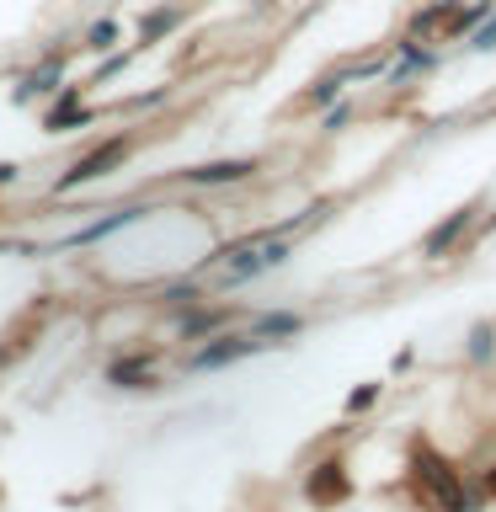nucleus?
<instances>
[{
	"label": "nucleus",
	"mask_w": 496,
	"mask_h": 512,
	"mask_svg": "<svg viewBox=\"0 0 496 512\" xmlns=\"http://www.w3.org/2000/svg\"><path fill=\"white\" fill-rule=\"evenodd\" d=\"M310 219H315V208H310V214H299V219L272 224V230L240 235L224 251L208 256L203 267H219V288H240V283L262 278V272H272V267H283L288 256H294V230H299V224H310Z\"/></svg>",
	"instance_id": "1"
},
{
	"label": "nucleus",
	"mask_w": 496,
	"mask_h": 512,
	"mask_svg": "<svg viewBox=\"0 0 496 512\" xmlns=\"http://www.w3.org/2000/svg\"><path fill=\"white\" fill-rule=\"evenodd\" d=\"M134 144H139L134 134H112L107 144H96L91 155H80V160H75V166L64 171V176H54V192L64 198V192H75V187H91V182H102V176H112V171H118L128 155H134Z\"/></svg>",
	"instance_id": "2"
},
{
	"label": "nucleus",
	"mask_w": 496,
	"mask_h": 512,
	"mask_svg": "<svg viewBox=\"0 0 496 512\" xmlns=\"http://www.w3.org/2000/svg\"><path fill=\"white\" fill-rule=\"evenodd\" d=\"M480 16H491V6H464V0H438V6H427V11L411 22V38H416V43H448V38H459L464 27H475Z\"/></svg>",
	"instance_id": "3"
},
{
	"label": "nucleus",
	"mask_w": 496,
	"mask_h": 512,
	"mask_svg": "<svg viewBox=\"0 0 496 512\" xmlns=\"http://www.w3.org/2000/svg\"><path fill=\"white\" fill-rule=\"evenodd\" d=\"M150 214H155L150 203H118L112 214L91 219V224H80L75 235H59L54 246H43V251H86V246H102V240H112L118 230H128V224H139V219H150Z\"/></svg>",
	"instance_id": "4"
},
{
	"label": "nucleus",
	"mask_w": 496,
	"mask_h": 512,
	"mask_svg": "<svg viewBox=\"0 0 496 512\" xmlns=\"http://www.w3.org/2000/svg\"><path fill=\"white\" fill-rule=\"evenodd\" d=\"M416 480H422L427 496H432L443 512H475L470 496H464V486H459V475L448 470V464L432 454V448H422V454H416Z\"/></svg>",
	"instance_id": "5"
},
{
	"label": "nucleus",
	"mask_w": 496,
	"mask_h": 512,
	"mask_svg": "<svg viewBox=\"0 0 496 512\" xmlns=\"http://www.w3.org/2000/svg\"><path fill=\"white\" fill-rule=\"evenodd\" d=\"M267 342H256V336L246 331V336H214L208 347H198L187 358V368L192 374H208V368H230V363H240V358H251V352H262Z\"/></svg>",
	"instance_id": "6"
},
{
	"label": "nucleus",
	"mask_w": 496,
	"mask_h": 512,
	"mask_svg": "<svg viewBox=\"0 0 496 512\" xmlns=\"http://www.w3.org/2000/svg\"><path fill=\"white\" fill-rule=\"evenodd\" d=\"M256 176V160L235 155V160H203V166H187L182 182L187 187H235V182H251Z\"/></svg>",
	"instance_id": "7"
},
{
	"label": "nucleus",
	"mask_w": 496,
	"mask_h": 512,
	"mask_svg": "<svg viewBox=\"0 0 496 512\" xmlns=\"http://www.w3.org/2000/svg\"><path fill=\"white\" fill-rule=\"evenodd\" d=\"M91 118H96V112L86 107V91H80V86H59V102L48 107L43 128H48V134H75V128H86Z\"/></svg>",
	"instance_id": "8"
},
{
	"label": "nucleus",
	"mask_w": 496,
	"mask_h": 512,
	"mask_svg": "<svg viewBox=\"0 0 496 512\" xmlns=\"http://www.w3.org/2000/svg\"><path fill=\"white\" fill-rule=\"evenodd\" d=\"M64 86V54H48L38 70H32L22 86H16V102H32V96H54Z\"/></svg>",
	"instance_id": "9"
},
{
	"label": "nucleus",
	"mask_w": 496,
	"mask_h": 512,
	"mask_svg": "<svg viewBox=\"0 0 496 512\" xmlns=\"http://www.w3.org/2000/svg\"><path fill=\"white\" fill-rule=\"evenodd\" d=\"M107 384H118V390H150V384H155V374H150V358H144V352L112 358V363H107Z\"/></svg>",
	"instance_id": "10"
},
{
	"label": "nucleus",
	"mask_w": 496,
	"mask_h": 512,
	"mask_svg": "<svg viewBox=\"0 0 496 512\" xmlns=\"http://www.w3.org/2000/svg\"><path fill=\"white\" fill-rule=\"evenodd\" d=\"M304 331V320L294 315V310H272V315H256L251 320V336H256V342H283V336H299Z\"/></svg>",
	"instance_id": "11"
},
{
	"label": "nucleus",
	"mask_w": 496,
	"mask_h": 512,
	"mask_svg": "<svg viewBox=\"0 0 496 512\" xmlns=\"http://www.w3.org/2000/svg\"><path fill=\"white\" fill-rule=\"evenodd\" d=\"M470 214H475V208H454V214H448V219L438 224V230H432V235L422 240V256H443V251L454 246V240H459L464 230H470Z\"/></svg>",
	"instance_id": "12"
},
{
	"label": "nucleus",
	"mask_w": 496,
	"mask_h": 512,
	"mask_svg": "<svg viewBox=\"0 0 496 512\" xmlns=\"http://www.w3.org/2000/svg\"><path fill=\"white\" fill-rule=\"evenodd\" d=\"M182 22H187V11H182V6H160V11H150V16H139V48L160 43L166 32H176Z\"/></svg>",
	"instance_id": "13"
},
{
	"label": "nucleus",
	"mask_w": 496,
	"mask_h": 512,
	"mask_svg": "<svg viewBox=\"0 0 496 512\" xmlns=\"http://www.w3.org/2000/svg\"><path fill=\"white\" fill-rule=\"evenodd\" d=\"M347 496V475H342V464H320V470L310 475V502H342Z\"/></svg>",
	"instance_id": "14"
},
{
	"label": "nucleus",
	"mask_w": 496,
	"mask_h": 512,
	"mask_svg": "<svg viewBox=\"0 0 496 512\" xmlns=\"http://www.w3.org/2000/svg\"><path fill=\"white\" fill-rule=\"evenodd\" d=\"M118 38H123L118 16H102V22L86 27V43H80V48H91V54H107V48H118Z\"/></svg>",
	"instance_id": "15"
},
{
	"label": "nucleus",
	"mask_w": 496,
	"mask_h": 512,
	"mask_svg": "<svg viewBox=\"0 0 496 512\" xmlns=\"http://www.w3.org/2000/svg\"><path fill=\"white\" fill-rule=\"evenodd\" d=\"M214 326H224V310H198V315H182V336L187 342H203Z\"/></svg>",
	"instance_id": "16"
},
{
	"label": "nucleus",
	"mask_w": 496,
	"mask_h": 512,
	"mask_svg": "<svg viewBox=\"0 0 496 512\" xmlns=\"http://www.w3.org/2000/svg\"><path fill=\"white\" fill-rule=\"evenodd\" d=\"M160 102H166V86H160V91H139L128 107H134V112H144V107H160Z\"/></svg>",
	"instance_id": "17"
},
{
	"label": "nucleus",
	"mask_w": 496,
	"mask_h": 512,
	"mask_svg": "<svg viewBox=\"0 0 496 512\" xmlns=\"http://www.w3.org/2000/svg\"><path fill=\"white\" fill-rule=\"evenodd\" d=\"M11 182H22V166H16V160H0V187H11Z\"/></svg>",
	"instance_id": "18"
},
{
	"label": "nucleus",
	"mask_w": 496,
	"mask_h": 512,
	"mask_svg": "<svg viewBox=\"0 0 496 512\" xmlns=\"http://www.w3.org/2000/svg\"><path fill=\"white\" fill-rule=\"evenodd\" d=\"M374 395H379V390H374V384H363V390H358V395H352V400H347V406H352V411H363V406H374Z\"/></svg>",
	"instance_id": "19"
},
{
	"label": "nucleus",
	"mask_w": 496,
	"mask_h": 512,
	"mask_svg": "<svg viewBox=\"0 0 496 512\" xmlns=\"http://www.w3.org/2000/svg\"><path fill=\"white\" fill-rule=\"evenodd\" d=\"M475 48H496V16H491V27L475 32Z\"/></svg>",
	"instance_id": "20"
},
{
	"label": "nucleus",
	"mask_w": 496,
	"mask_h": 512,
	"mask_svg": "<svg viewBox=\"0 0 496 512\" xmlns=\"http://www.w3.org/2000/svg\"><path fill=\"white\" fill-rule=\"evenodd\" d=\"M470 352H475V358H486V352H491V331H486V326L475 331V347H470Z\"/></svg>",
	"instance_id": "21"
},
{
	"label": "nucleus",
	"mask_w": 496,
	"mask_h": 512,
	"mask_svg": "<svg viewBox=\"0 0 496 512\" xmlns=\"http://www.w3.org/2000/svg\"><path fill=\"white\" fill-rule=\"evenodd\" d=\"M347 118H352V107H331V112H326V128H342Z\"/></svg>",
	"instance_id": "22"
},
{
	"label": "nucleus",
	"mask_w": 496,
	"mask_h": 512,
	"mask_svg": "<svg viewBox=\"0 0 496 512\" xmlns=\"http://www.w3.org/2000/svg\"><path fill=\"white\" fill-rule=\"evenodd\" d=\"M486 491L496 496V464H491V470H486Z\"/></svg>",
	"instance_id": "23"
}]
</instances>
